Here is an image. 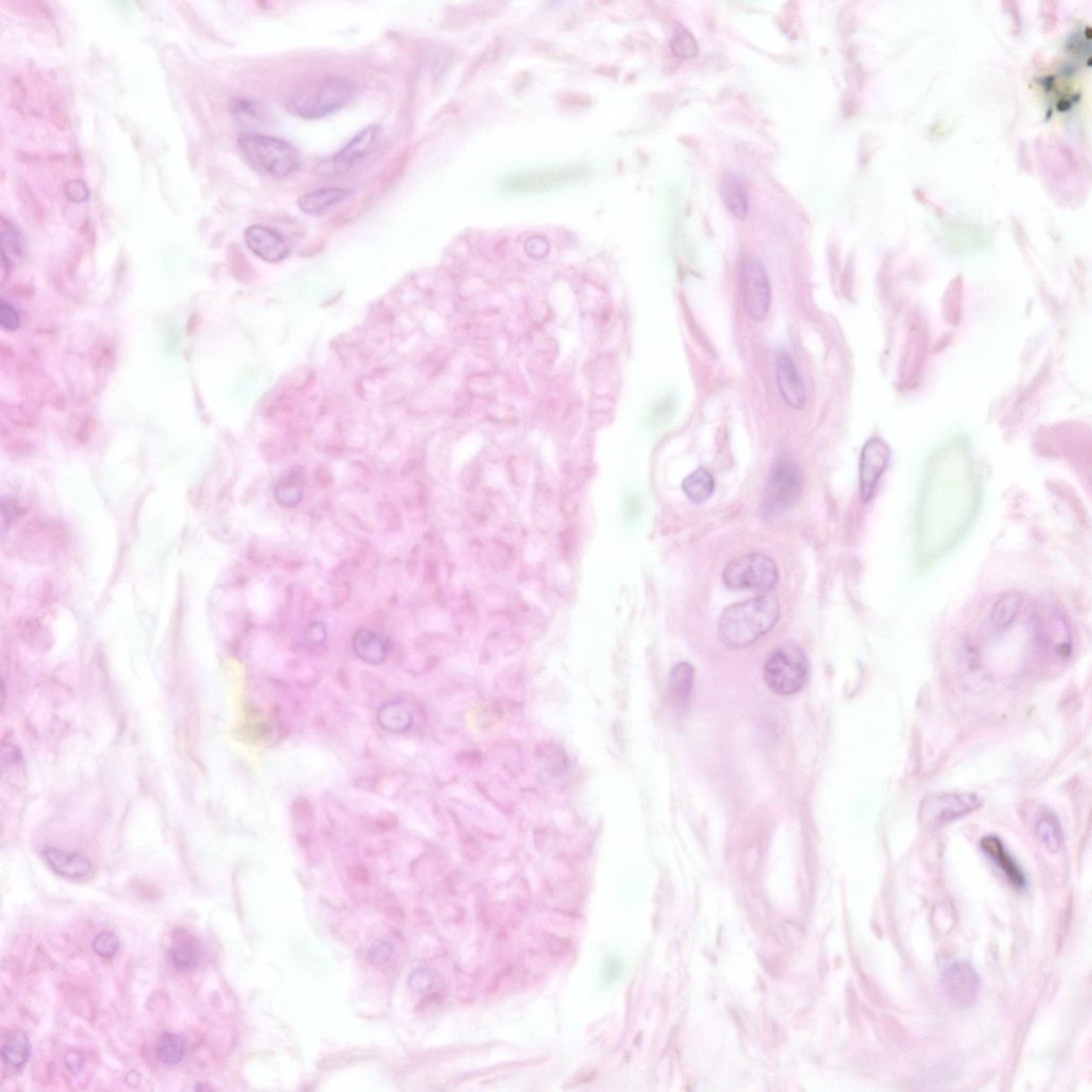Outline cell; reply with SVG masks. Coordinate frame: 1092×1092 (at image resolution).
Instances as JSON below:
<instances>
[{
	"label": "cell",
	"instance_id": "cell-38",
	"mask_svg": "<svg viewBox=\"0 0 1092 1092\" xmlns=\"http://www.w3.org/2000/svg\"><path fill=\"white\" fill-rule=\"evenodd\" d=\"M64 1061H66L68 1069L73 1074L80 1073L81 1072H83L85 1068L84 1067L85 1063H86L85 1054L79 1051H77V1050L69 1051L67 1053L66 1058H64Z\"/></svg>",
	"mask_w": 1092,
	"mask_h": 1092
},
{
	"label": "cell",
	"instance_id": "cell-39",
	"mask_svg": "<svg viewBox=\"0 0 1092 1092\" xmlns=\"http://www.w3.org/2000/svg\"><path fill=\"white\" fill-rule=\"evenodd\" d=\"M409 986L416 992H424L429 986V978L424 970L412 973L409 978Z\"/></svg>",
	"mask_w": 1092,
	"mask_h": 1092
},
{
	"label": "cell",
	"instance_id": "cell-34",
	"mask_svg": "<svg viewBox=\"0 0 1092 1092\" xmlns=\"http://www.w3.org/2000/svg\"><path fill=\"white\" fill-rule=\"evenodd\" d=\"M0 324L4 331H15L20 326V314L9 302L2 300L0 304Z\"/></svg>",
	"mask_w": 1092,
	"mask_h": 1092
},
{
	"label": "cell",
	"instance_id": "cell-9",
	"mask_svg": "<svg viewBox=\"0 0 1092 1092\" xmlns=\"http://www.w3.org/2000/svg\"><path fill=\"white\" fill-rule=\"evenodd\" d=\"M739 283L746 313L755 322L763 321L770 311L771 289L769 274L760 258L748 257L744 259Z\"/></svg>",
	"mask_w": 1092,
	"mask_h": 1092
},
{
	"label": "cell",
	"instance_id": "cell-20",
	"mask_svg": "<svg viewBox=\"0 0 1092 1092\" xmlns=\"http://www.w3.org/2000/svg\"><path fill=\"white\" fill-rule=\"evenodd\" d=\"M721 194L724 207L735 218L744 220L749 212L747 189L737 173L728 172L722 176Z\"/></svg>",
	"mask_w": 1092,
	"mask_h": 1092
},
{
	"label": "cell",
	"instance_id": "cell-6",
	"mask_svg": "<svg viewBox=\"0 0 1092 1092\" xmlns=\"http://www.w3.org/2000/svg\"><path fill=\"white\" fill-rule=\"evenodd\" d=\"M724 585L734 591H770L779 582V570L770 557L748 554L738 557L724 566Z\"/></svg>",
	"mask_w": 1092,
	"mask_h": 1092
},
{
	"label": "cell",
	"instance_id": "cell-13",
	"mask_svg": "<svg viewBox=\"0 0 1092 1092\" xmlns=\"http://www.w3.org/2000/svg\"><path fill=\"white\" fill-rule=\"evenodd\" d=\"M245 241L257 257L267 263H279L289 256V248L285 238L267 226H249L245 231Z\"/></svg>",
	"mask_w": 1092,
	"mask_h": 1092
},
{
	"label": "cell",
	"instance_id": "cell-4",
	"mask_svg": "<svg viewBox=\"0 0 1092 1092\" xmlns=\"http://www.w3.org/2000/svg\"><path fill=\"white\" fill-rule=\"evenodd\" d=\"M810 666L807 656L795 643L776 648L767 659L763 677L767 688L780 696L798 693L807 683Z\"/></svg>",
	"mask_w": 1092,
	"mask_h": 1092
},
{
	"label": "cell",
	"instance_id": "cell-1",
	"mask_svg": "<svg viewBox=\"0 0 1092 1092\" xmlns=\"http://www.w3.org/2000/svg\"><path fill=\"white\" fill-rule=\"evenodd\" d=\"M779 618L780 604L774 597L733 604L723 610L719 620V640L732 650L748 648L774 629Z\"/></svg>",
	"mask_w": 1092,
	"mask_h": 1092
},
{
	"label": "cell",
	"instance_id": "cell-30",
	"mask_svg": "<svg viewBox=\"0 0 1092 1092\" xmlns=\"http://www.w3.org/2000/svg\"><path fill=\"white\" fill-rule=\"evenodd\" d=\"M304 481L298 474H289L281 479L274 489L275 500L280 506L295 508L304 500Z\"/></svg>",
	"mask_w": 1092,
	"mask_h": 1092
},
{
	"label": "cell",
	"instance_id": "cell-40",
	"mask_svg": "<svg viewBox=\"0 0 1092 1092\" xmlns=\"http://www.w3.org/2000/svg\"><path fill=\"white\" fill-rule=\"evenodd\" d=\"M132 1074H133L132 1072L127 1074L128 1084L138 1085V1083L140 1082V1080H137V1077H139V1074L137 1072H134V1075H132Z\"/></svg>",
	"mask_w": 1092,
	"mask_h": 1092
},
{
	"label": "cell",
	"instance_id": "cell-11",
	"mask_svg": "<svg viewBox=\"0 0 1092 1092\" xmlns=\"http://www.w3.org/2000/svg\"><path fill=\"white\" fill-rule=\"evenodd\" d=\"M942 987L946 996L959 1008H970L980 994L981 978L967 961H957L943 973Z\"/></svg>",
	"mask_w": 1092,
	"mask_h": 1092
},
{
	"label": "cell",
	"instance_id": "cell-36",
	"mask_svg": "<svg viewBox=\"0 0 1092 1092\" xmlns=\"http://www.w3.org/2000/svg\"><path fill=\"white\" fill-rule=\"evenodd\" d=\"M64 193L69 201L74 203H83L89 199L90 192L88 186L83 180H72L66 183Z\"/></svg>",
	"mask_w": 1092,
	"mask_h": 1092
},
{
	"label": "cell",
	"instance_id": "cell-18",
	"mask_svg": "<svg viewBox=\"0 0 1092 1092\" xmlns=\"http://www.w3.org/2000/svg\"><path fill=\"white\" fill-rule=\"evenodd\" d=\"M169 958L178 971L194 970L202 960V944L192 933L177 929L173 933Z\"/></svg>",
	"mask_w": 1092,
	"mask_h": 1092
},
{
	"label": "cell",
	"instance_id": "cell-35",
	"mask_svg": "<svg viewBox=\"0 0 1092 1092\" xmlns=\"http://www.w3.org/2000/svg\"><path fill=\"white\" fill-rule=\"evenodd\" d=\"M393 945L386 940H378L371 946L370 960L377 966L385 965L393 955Z\"/></svg>",
	"mask_w": 1092,
	"mask_h": 1092
},
{
	"label": "cell",
	"instance_id": "cell-19",
	"mask_svg": "<svg viewBox=\"0 0 1092 1092\" xmlns=\"http://www.w3.org/2000/svg\"><path fill=\"white\" fill-rule=\"evenodd\" d=\"M353 193L354 191H351V189L338 187L317 189V191L301 196L298 199V208L302 213L306 215H322L327 213L329 209L346 201Z\"/></svg>",
	"mask_w": 1092,
	"mask_h": 1092
},
{
	"label": "cell",
	"instance_id": "cell-21",
	"mask_svg": "<svg viewBox=\"0 0 1092 1092\" xmlns=\"http://www.w3.org/2000/svg\"><path fill=\"white\" fill-rule=\"evenodd\" d=\"M695 670L689 663L675 664L670 673L668 697L672 705L679 711L685 710L689 705L691 690H693Z\"/></svg>",
	"mask_w": 1092,
	"mask_h": 1092
},
{
	"label": "cell",
	"instance_id": "cell-3",
	"mask_svg": "<svg viewBox=\"0 0 1092 1092\" xmlns=\"http://www.w3.org/2000/svg\"><path fill=\"white\" fill-rule=\"evenodd\" d=\"M355 86L346 77H327L291 97L289 110L306 120H318L343 110L354 99Z\"/></svg>",
	"mask_w": 1092,
	"mask_h": 1092
},
{
	"label": "cell",
	"instance_id": "cell-33",
	"mask_svg": "<svg viewBox=\"0 0 1092 1092\" xmlns=\"http://www.w3.org/2000/svg\"><path fill=\"white\" fill-rule=\"evenodd\" d=\"M120 948V941L117 934L112 932H102L96 934V937L92 943V949L97 956L110 958L115 956Z\"/></svg>",
	"mask_w": 1092,
	"mask_h": 1092
},
{
	"label": "cell",
	"instance_id": "cell-27",
	"mask_svg": "<svg viewBox=\"0 0 1092 1092\" xmlns=\"http://www.w3.org/2000/svg\"><path fill=\"white\" fill-rule=\"evenodd\" d=\"M230 110L235 120L243 126H263L267 120L266 108L250 97H237L231 102Z\"/></svg>",
	"mask_w": 1092,
	"mask_h": 1092
},
{
	"label": "cell",
	"instance_id": "cell-37",
	"mask_svg": "<svg viewBox=\"0 0 1092 1092\" xmlns=\"http://www.w3.org/2000/svg\"><path fill=\"white\" fill-rule=\"evenodd\" d=\"M327 629L322 623H313L306 631V640L310 645H321L327 640Z\"/></svg>",
	"mask_w": 1092,
	"mask_h": 1092
},
{
	"label": "cell",
	"instance_id": "cell-14",
	"mask_svg": "<svg viewBox=\"0 0 1092 1092\" xmlns=\"http://www.w3.org/2000/svg\"><path fill=\"white\" fill-rule=\"evenodd\" d=\"M776 366L778 387H779L783 399L789 407L796 410L803 409L805 399H807L804 383L792 356L787 353H780L778 355Z\"/></svg>",
	"mask_w": 1092,
	"mask_h": 1092
},
{
	"label": "cell",
	"instance_id": "cell-24",
	"mask_svg": "<svg viewBox=\"0 0 1092 1092\" xmlns=\"http://www.w3.org/2000/svg\"><path fill=\"white\" fill-rule=\"evenodd\" d=\"M379 726L390 733L402 734L412 727L413 717L399 701H390L379 707L377 713Z\"/></svg>",
	"mask_w": 1092,
	"mask_h": 1092
},
{
	"label": "cell",
	"instance_id": "cell-16",
	"mask_svg": "<svg viewBox=\"0 0 1092 1092\" xmlns=\"http://www.w3.org/2000/svg\"><path fill=\"white\" fill-rule=\"evenodd\" d=\"M43 859L53 872L69 879L84 878L94 869V864L79 852L46 847L42 851Z\"/></svg>",
	"mask_w": 1092,
	"mask_h": 1092
},
{
	"label": "cell",
	"instance_id": "cell-8",
	"mask_svg": "<svg viewBox=\"0 0 1092 1092\" xmlns=\"http://www.w3.org/2000/svg\"><path fill=\"white\" fill-rule=\"evenodd\" d=\"M589 172L583 166L548 167V169L515 173L501 181V191L508 194H527L555 191L585 180Z\"/></svg>",
	"mask_w": 1092,
	"mask_h": 1092
},
{
	"label": "cell",
	"instance_id": "cell-25",
	"mask_svg": "<svg viewBox=\"0 0 1092 1092\" xmlns=\"http://www.w3.org/2000/svg\"><path fill=\"white\" fill-rule=\"evenodd\" d=\"M1035 832L1038 839L1040 840L1048 852L1056 853L1061 851L1063 843L1062 826L1057 816L1051 812L1050 810L1043 811L1038 816L1035 823Z\"/></svg>",
	"mask_w": 1092,
	"mask_h": 1092
},
{
	"label": "cell",
	"instance_id": "cell-22",
	"mask_svg": "<svg viewBox=\"0 0 1092 1092\" xmlns=\"http://www.w3.org/2000/svg\"><path fill=\"white\" fill-rule=\"evenodd\" d=\"M353 647L355 656L367 664H381L387 657V643L375 632L367 630L356 632Z\"/></svg>",
	"mask_w": 1092,
	"mask_h": 1092
},
{
	"label": "cell",
	"instance_id": "cell-32",
	"mask_svg": "<svg viewBox=\"0 0 1092 1092\" xmlns=\"http://www.w3.org/2000/svg\"><path fill=\"white\" fill-rule=\"evenodd\" d=\"M672 47L675 55L684 59L693 58L699 52L696 37L683 25L675 27Z\"/></svg>",
	"mask_w": 1092,
	"mask_h": 1092
},
{
	"label": "cell",
	"instance_id": "cell-23",
	"mask_svg": "<svg viewBox=\"0 0 1092 1092\" xmlns=\"http://www.w3.org/2000/svg\"><path fill=\"white\" fill-rule=\"evenodd\" d=\"M31 1056V1043L29 1035L23 1031H15L4 1042L0 1052V1057L4 1067L13 1072H20L29 1063Z\"/></svg>",
	"mask_w": 1092,
	"mask_h": 1092
},
{
	"label": "cell",
	"instance_id": "cell-10",
	"mask_svg": "<svg viewBox=\"0 0 1092 1092\" xmlns=\"http://www.w3.org/2000/svg\"><path fill=\"white\" fill-rule=\"evenodd\" d=\"M890 459V448L883 440L875 437L865 443L859 463L860 496L863 502L873 499Z\"/></svg>",
	"mask_w": 1092,
	"mask_h": 1092
},
{
	"label": "cell",
	"instance_id": "cell-31",
	"mask_svg": "<svg viewBox=\"0 0 1092 1092\" xmlns=\"http://www.w3.org/2000/svg\"><path fill=\"white\" fill-rule=\"evenodd\" d=\"M24 241L20 231L10 221L2 218V256L4 266L9 267L23 254Z\"/></svg>",
	"mask_w": 1092,
	"mask_h": 1092
},
{
	"label": "cell",
	"instance_id": "cell-2",
	"mask_svg": "<svg viewBox=\"0 0 1092 1092\" xmlns=\"http://www.w3.org/2000/svg\"><path fill=\"white\" fill-rule=\"evenodd\" d=\"M243 159L254 170L274 178H285L299 170L301 156L286 140L247 133L237 140Z\"/></svg>",
	"mask_w": 1092,
	"mask_h": 1092
},
{
	"label": "cell",
	"instance_id": "cell-28",
	"mask_svg": "<svg viewBox=\"0 0 1092 1092\" xmlns=\"http://www.w3.org/2000/svg\"><path fill=\"white\" fill-rule=\"evenodd\" d=\"M683 491L686 496L696 504L710 500L715 491V480L705 469L700 468L690 473L683 480Z\"/></svg>",
	"mask_w": 1092,
	"mask_h": 1092
},
{
	"label": "cell",
	"instance_id": "cell-29",
	"mask_svg": "<svg viewBox=\"0 0 1092 1092\" xmlns=\"http://www.w3.org/2000/svg\"><path fill=\"white\" fill-rule=\"evenodd\" d=\"M186 1043L180 1035L165 1032L157 1041L156 1056L167 1066L180 1063L186 1056Z\"/></svg>",
	"mask_w": 1092,
	"mask_h": 1092
},
{
	"label": "cell",
	"instance_id": "cell-12",
	"mask_svg": "<svg viewBox=\"0 0 1092 1092\" xmlns=\"http://www.w3.org/2000/svg\"><path fill=\"white\" fill-rule=\"evenodd\" d=\"M380 126L372 124L362 129L345 147L333 156L332 167L337 173H345L369 156L380 137Z\"/></svg>",
	"mask_w": 1092,
	"mask_h": 1092
},
{
	"label": "cell",
	"instance_id": "cell-17",
	"mask_svg": "<svg viewBox=\"0 0 1092 1092\" xmlns=\"http://www.w3.org/2000/svg\"><path fill=\"white\" fill-rule=\"evenodd\" d=\"M981 847L986 856L1002 870L1010 884L1015 889L1026 888L1027 880L1015 860L1009 855L1001 840L997 836H986L981 841Z\"/></svg>",
	"mask_w": 1092,
	"mask_h": 1092
},
{
	"label": "cell",
	"instance_id": "cell-7",
	"mask_svg": "<svg viewBox=\"0 0 1092 1092\" xmlns=\"http://www.w3.org/2000/svg\"><path fill=\"white\" fill-rule=\"evenodd\" d=\"M982 803V797L973 793L932 794L923 799L918 818L924 828L934 831L976 812Z\"/></svg>",
	"mask_w": 1092,
	"mask_h": 1092
},
{
	"label": "cell",
	"instance_id": "cell-5",
	"mask_svg": "<svg viewBox=\"0 0 1092 1092\" xmlns=\"http://www.w3.org/2000/svg\"><path fill=\"white\" fill-rule=\"evenodd\" d=\"M804 477L798 463L789 456H781L772 463L767 476L763 510L766 516L776 517L796 504L803 493Z\"/></svg>",
	"mask_w": 1092,
	"mask_h": 1092
},
{
	"label": "cell",
	"instance_id": "cell-26",
	"mask_svg": "<svg viewBox=\"0 0 1092 1092\" xmlns=\"http://www.w3.org/2000/svg\"><path fill=\"white\" fill-rule=\"evenodd\" d=\"M1022 597L1019 593L1010 592L1004 594L994 603L990 613V623L994 630L1003 632L1007 630L1018 615L1021 605Z\"/></svg>",
	"mask_w": 1092,
	"mask_h": 1092
},
{
	"label": "cell",
	"instance_id": "cell-15",
	"mask_svg": "<svg viewBox=\"0 0 1092 1092\" xmlns=\"http://www.w3.org/2000/svg\"><path fill=\"white\" fill-rule=\"evenodd\" d=\"M1053 619H1037L1035 638L1042 650L1052 651L1058 657L1067 658L1072 653L1067 624L1057 614Z\"/></svg>",
	"mask_w": 1092,
	"mask_h": 1092
}]
</instances>
